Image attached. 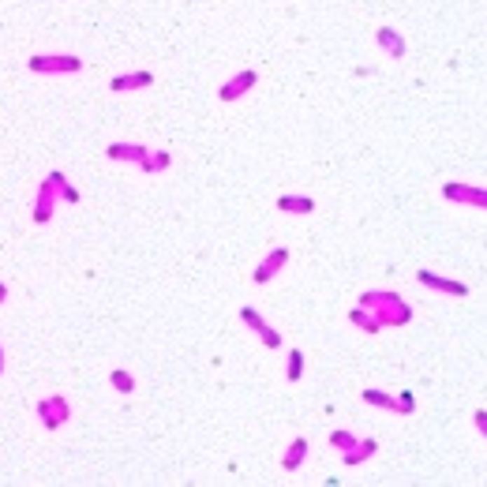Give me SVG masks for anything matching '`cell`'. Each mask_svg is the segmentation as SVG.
Masks as SVG:
<instances>
[{"mask_svg": "<svg viewBox=\"0 0 487 487\" xmlns=\"http://www.w3.org/2000/svg\"><path fill=\"white\" fill-rule=\"evenodd\" d=\"M442 195H446V199H458V203H472V207H487V191L465 188V184H446Z\"/></svg>", "mask_w": 487, "mask_h": 487, "instance_id": "cell-8", "label": "cell"}, {"mask_svg": "<svg viewBox=\"0 0 487 487\" xmlns=\"http://www.w3.org/2000/svg\"><path fill=\"white\" fill-rule=\"evenodd\" d=\"M285 263H289V252H285V247H277V252H270V255L263 259V263H259V270L252 274V277H255V285H266V281L274 277V274H277V270L285 266Z\"/></svg>", "mask_w": 487, "mask_h": 487, "instance_id": "cell-6", "label": "cell"}, {"mask_svg": "<svg viewBox=\"0 0 487 487\" xmlns=\"http://www.w3.org/2000/svg\"><path fill=\"white\" fill-rule=\"evenodd\" d=\"M34 413H38V420L49 431H57L60 424H68V420H71V405L64 402V394H53V397H41V402L34 405Z\"/></svg>", "mask_w": 487, "mask_h": 487, "instance_id": "cell-3", "label": "cell"}, {"mask_svg": "<svg viewBox=\"0 0 487 487\" xmlns=\"http://www.w3.org/2000/svg\"><path fill=\"white\" fill-rule=\"evenodd\" d=\"M154 83V75L150 71H128V75H116V79L109 83L113 94H128V90H143V86Z\"/></svg>", "mask_w": 487, "mask_h": 487, "instance_id": "cell-7", "label": "cell"}, {"mask_svg": "<svg viewBox=\"0 0 487 487\" xmlns=\"http://www.w3.org/2000/svg\"><path fill=\"white\" fill-rule=\"evenodd\" d=\"M476 427H480L483 435H487V413H483V409H480V413H476Z\"/></svg>", "mask_w": 487, "mask_h": 487, "instance_id": "cell-25", "label": "cell"}, {"mask_svg": "<svg viewBox=\"0 0 487 487\" xmlns=\"http://www.w3.org/2000/svg\"><path fill=\"white\" fill-rule=\"evenodd\" d=\"M4 300H8V285L0 281V304H4Z\"/></svg>", "mask_w": 487, "mask_h": 487, "instance_id": "cell-26", "label": "cell"}, {"mask_svg": "<svg viewBox=\"0 0 487 487\" xmlns=\"http://www.w3.org/2000/svg\"><path fill=\"white\" fill-rule=\"evenodd\" d=\"M259 338H263V345H270V349H277V345H281V334H277V330H270V327L259 334Z\"/></svg>", "mask_w": 487, "mask_h": 487, "instance_id": "cell-23", "label": "cell"}, {"mask_svg": "<svg viewBox=\"0 0 487 487\" xmlns=\"http://www.w3.org/2000/svg\"><path fill=\"white\" fill-rule=\"evenodd\" d=\"M109 386L116 390V394H135V375L116 367V371H109Z\"/></svg>", "mask_w": 487, "mask_h": 487, "instance_id": "cell-15", "label": "cell"}, {"mask_svg": "<svg viewBox=\"0 0 487 487\" xmlns=\"http://www.w3.org/2000/svg\"><path fill=\"white\" fill-rule=\"evenodd\" d=\"M300 375H304V352L292 349V352H289V383H296Z\"/></svg>", "mask_w": 487, "mask_h": 487, "instance_id": "cell-21", "label": "cell"}, {"mask_svg": "<svg viewBox=\"0 0 487 487\" xmlns=\"http://www.w3.org/2000/svg\"><path fill=\"white\" fill-rule=\"evenodd\" d=\"M169 154H165V150H154V154H146L143 161H139V169H143V172H161V169H169Z\"/></svg>", "mask_w": 487, "mask_h": 487, "instance_id": "cell-17", "label": "cell"}, {"mask_svg": "<svg viewBox=\"0 0 487 487\" xmlns=\"http://www.w3.org/2000/svg\"><path fill=\"white\" fill-rule=\"evenodd\" d=\"M360 397H364L367 405H378V409H397V402L390 394H383V390H364Z\"/></svg>", "mask_w": 487, "mask_h": 487, "instance_id": "cell-19", "label": "cell"}, {"mask_svg": "<svg viewBox=\"0 0 487 487\" xmlns=\"http://www.w3.org/2000/svg\"><path fill=\"white\" fill-rule=\"evenodd\" d=\"M57 203H60V195L53 191L46 180H41V188L34 195V207H30V218H34V225H46L53 214H57Z\"/></svg>", "mask_w": 487, "mask_h": 487, "instance_id": "cell-4", "label": "cell"}, {"mask_svg": "<svg viewBox=\"0 0 487 487\" xmlns=\"http://www.w3.org/2000/svg\"><path fill=\"white\" fill-rule=\"evenodd\" d=\"M277 210H285V214H311V210H315V203H311L308 195H281Z\"/></svg>", "mask_w": 487, "mask_h": 487, "instance_id": "cell-13", "label": "cell"}, {"mask_svg": "<svg viewBox=\"0 0 487 487\" xmlns=\"http://www.w3.org/2000/svg\"><path fill=\"white\" fill-rule=\"evenodd\" d=\"M375 453V439H364V442H356L352 450H345V465H360V461H367Z\"/></svg>", "mask_w": 487, "mask_h": 487, "instance_id": "cell-14", "label": "cell"}, {"mask_svg": "<svg viewBox=\"0 0 487 487\" xmlns=\"http://www.w3.org/2000/svg\"><path fill=\"white\" fill-rule=\"evenodd\" d=\"M416 281H420V285H431V289H442V292H453V296H465V292H469V289L461 285V281L439 277V274H431V270H420V274H416Z\"/></svg>", "mask_w": 487, "mask_h": 487, "instance_id": "cell-10", "label": "cell"}, {"mask_svg": "<svg viewBox=\"0 0 487 487\" xmlns=\"http://www.w3.org/2000/svg\"><path fill=\"white\" fill-rule=\"evenodd\" d=\"M330 446H338V450H352V446H356V439L349 435V431H334V435H330Z\"/></svg>", "mask_w": 487, "mask_h": 487, "instance_id": "cell-22", "label": "cell"}, {"mask_svg": "<svg viewBox=\"0 0 487 487\" xmlns=\"http://www.w3.org/2000/svg\"><path fill=\"white\" fill-rule=\"evenodd\" d=\"M304 458H308V439H296L289 446V453H285V461H281V465L292 472V469H300V461H304Z\"/></svg>", "mask_w": 487, "mask_h": 487, "instance_id": "cell-16", "label": "cell"}, {"mask_svg": "<svg viewBox=\"0 0 487 487\" xmlns=\"http://www.w3.org/2000/svg\"><path fill=\"white\" fill-rule=\"evenodd\" d=\"M27 68L34 75H75L83 71V60L71 57V53H34L27 60Z\"/></svg>", "mask_w": 487, "mask_h": 487, "instance_id": "cell-2", "label": "cell"}, {"mask_svg": "<svg viewBox=\"0 0 487 487\" xmlns=\"http://www.w3.org/2000/svg\"><path fill=\"white\" fill-rule=\"evenodd\" d=\"M360 304L378 311V315H375L378 327H386V322H394V327H405V322L413 319V308H409L405 300L397 296V292H364Z\"/></svg>", "mask_w": 487, "mask_h": 487, "instance_id": "cell-1", "label": "cell"}, {"mask_svg": "<svg viewBox=\"0 0 487 487\" xmlns=\"http://www.w3.org/2000/svg\"><path fill=\"white\" fill-rule=\"evenodd\" d=\"M240 322H244V327H252L255 334H263V330H266V322H263V315H259L255 308H240Z\"/></svg>", "mask_w": 487, "mask_h": 487, "instance_id": "cell-20", "label": "cell"}, {"mask_svg": "<svg viewBox=\"0 0 487 487\" xmlns=\"http://www.w3.org/2000/svg\"><path fill=\"white\" fill-rule=\"evenodd\" d=\"M105 154H109L113 161H132V165H139V161H143L150 150H146L143 143H109V150H105Z\"/></svg>", "mask_w": 487, "mask_h": 487, "instance_id": "cell-9", "label": "cell"}, {"mask_svg": "<svg viewBox=\"0 0 487 487\" xmlns=\"http://www.w3.org/2000/svg\"><path fill=\"white\" fill-rule=\"evenodd\" d=\"M378 46H383L394 60L405 57V41H402V34H397V30H390V27H378Z\"/></svg>", "mask_w": 487, "mask_h": 487, "instance_id": "cell-12", "label": "cell"}, {"mask_svg": "<svg viewBox=\"0 0 487 487\" xmlns=\"http://www.w3.org/2000/svg\"><path fill=\"white\" fill-rule=\"evenodd\" d=\"M0 375H4V345H0Z\"/></svg>", "mask_w": 487, "mask_h": 487, "instance_id": "cell-27", "label": "cell"}, {"mask_svg": "<svg viewBox=\"0 0 487 487\" xmlns=\"http://www.w3.org/2000/svg\"><path fill=\"white\" fill-rule=\"evenodd\" d=\"M349 319L356 322V327H364L367 334H378V319H375V315H371V311H367L364 304H360V308H352V311H349Z\"/></svg>", "mask_w": 487, "mask_h": 487, "instance_id": "cell-18", "label": "cell"}, {"mask_svg": "<svg viewBox=\"0 0 487 487\" xmlns=\"http://www.w3.org/2000/svg\"><path fill=\"white\" fill-rule=\"evenodd\" d=\"M46 184H49V188H53V191H57V195H60V199H64V203H79V191H75V188H71V180H68V177H64V172H60V169H53V172H49V177H46Z\"/></svg>", "mask_w": 487, "mask_h": 487, "instance_id": "cell-11", "label": "cell"}, {"mask_svg": "<svg viewBox=\"0 0 487 487\" xmlns=\"http://www.w3.org/2000/svg\"><path fill=\"white\" fill-rule=\"evenodd\" d=\"M255 79H259L255 71H236L233 79H225V83H221L218 97H221V102H236V97H244L247 90H252V86H255Z\"/></svg>", "mask_w": 487, "mask_h": 487, "instance_id": "cell-5", "label": "cell"}, {"mask_svg": "<svg viewBox=\"0 0 487 487\" xmlns=\"http://www.w3.org/2000/svg\"><path fill=\"white\" fill-rule=\"evenodd\" d=\"M397 413H413V394H402V397H397Z\"/></svg>", "mask_w": 487, "mask_h": 487, "instance_id": "cell-24", "label": "cell"}]
</instances>
